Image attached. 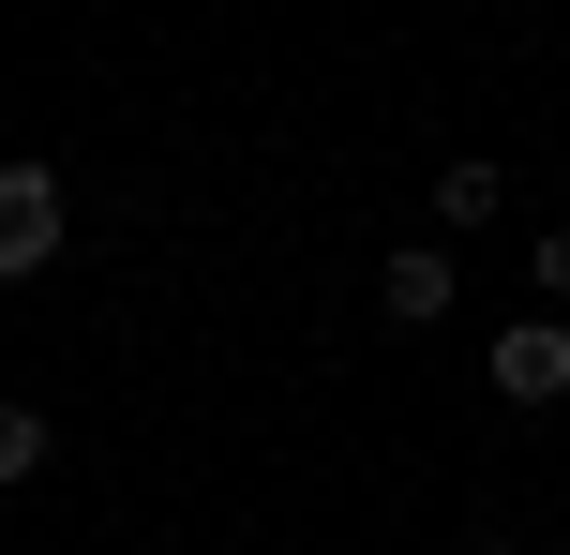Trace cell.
<instances>
[{"label":"cell","mask_w":570,"mask_h":555,"mask_svg":"<svg viewBox=\"0 0 570 555\" xmlns=\"http://www.w3.org/2000/svg\"><path fill=\"white\" fill-rule=\"evenodd\" d=\"M46 256H60V180L46 166H0V286H30Z\"/></svg>","instance_id":"cell-1"},{"label":"cell","mask_w":570,"mask_h":555,"mask_svg":"<svg viewBox=\"0 0 570 555\" xmlns=\"http://www.w3.org/2000/svg\"><path fill=\"white\" fill-rule=\"evenodd\" d=\"M481 360H495V390H511V406H556V390H570V316H511Z\"/></svg>","instance_id":"cell-2"},{"label":"cell","mask_w":570,"mask_h":555,"mask_svg":"<svg viewBox=\"0 0 570 555\" xmlns=\"http://www.w3.org/2000/svg\"><path fill=\"white\" fill-rule=\"evenodd\" d=\"M375 316H391V330H435V316H451V256H435V240H405V256L375 270Z\"/></svg>","instance_id":"cell-3"},{"label":"cell","mask_w":570,"mask_h":555,"mask_svg":"<svg viewBox=\"0 0 570 555\" xmlns=\"http://www.w3.org/2000/svg\"><path fill=\"white\" fill-rule=\"evenodd\" d=\"M435 210H451V226H495V166H481V150H465V166L435 180Z\"/></svg>","instance_id":"cell-4"},{"label":"cell","mask_w":570,"mask_h":555,"mask_svg":"<svg viewBox=\"0 0 570 555\" xmlns=\"http://www.w3.org/2000/svg\"><path fill=\"white\" fill-rule=\"evenodd\" d=\"M30 466H46V420H30L16 390H0V480H30Z\"/></svg>","instance_id":"cell-5"},{"label":"cell","mask_w":570,"mask_h":555,"mask_svg":"<svg viewBox=\"0 0 570 555\" xmlns=\"http://www.w3.org/2000/svg\"><path fill=\"white\" fill-rule=\"evenodd\" d=\"M541 316H570V226L541 240Z\"/></svg>","instance_id":"cell-6"},{"label":"cell","mask_w":570,"mask_h":555,"mask_svg":"<svg viewBox=\"0 0 570 555\" xmlns=\"http://www.w3.org/2000/svg\"><path fill=\"white\" fill-rule=\"evenodd\" d=\"M481 555H511V541H481Z\"/></svg>","instance_id":"cell-7"}]
</instances>
